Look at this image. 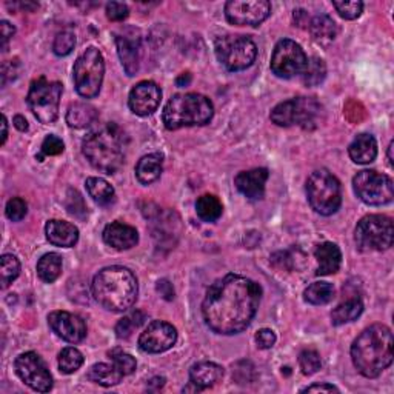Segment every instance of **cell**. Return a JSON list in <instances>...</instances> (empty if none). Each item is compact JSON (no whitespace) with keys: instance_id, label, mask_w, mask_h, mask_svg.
Here are the masks:
<instances>
[{"instance_id":"cell-1","label":"cell","mask_w":394,"mask_h":394,"mask_svg":"<svg viewBox=\"0 0 394 394\" xmlns=\"http://www.w3.org/2000/svg\"><path fill=\"white\" fill-rule=\"evenodd\" d=\"M262 298L259 283L241 274H226L205 294L202 316L211 331L233 336L250 327Z\"/></svg>"},{"instance_id":"cell-2","label":"cell","mask_w":394,"mask_h":394,"mask_svg":"<svg viewBox=\"0 0 394 394\" xmlns=\"http://www.w3.org/2000/svg\"><path fill=\"white\" fill-rule=\"evenodd\" d=\"M393 333L383 323H374L351 345L354 367L368 379L380 376L393 363Z\"/></svg>"},{"instance_id":"cell-3","label":"cell","mask_w":394,"mask_h":394,"mask_svg":"<svg viewBox=\"0 0 394 394\" xmlns=\"http://www.w3.org/2000/svg\"><path fill=\"white\" fill-rule=\"evenodd\" d=\"M93 298L98 305L113 313L130 310L139 293V283L131 270L113 265L98 271L91 283Z\"/></svg>"},{"instance_id":"cell-4","label":"cell","mask_w":394,"mask_h":394,"mask_svg":"<svg viewBox=\"0 0 394 394\" xmlns=\"http://www.w3.org/2000/svg\"><path fill=\"white\" fill-rule=\"evenodd\" d=\"M126 142V136L119 125L103 123L85 137L82 153L96 170L114 174L125 162Z\"/></svg>"},{"instance_id":"cell-5","label":"cell","mask_w":394,"mask_h":394,"mask_svg":"<svg viewBox=\"0 0 394 394\" xmlns=\"http://www.w3.org/2000/svg\"><path fill=\"white\" fill-rule=\"evenodd\" d=\"M214 106L208 97L199 93H182L173 96L165 105L162 121L166 130L174 131L183 126H202L210 123Z\"/></svg>"},{"instance_id":"cell-6","label":"cell","mask_w":394,"mask_h":394,"mask_svg":"<svg viewBox=\"0 0 394 394\" xmlns=\"http://www.w3.org/2000/svg\"><path fill=\"white\" fill-rule=\"evenodd\" d=\"M323 116V106L313 97H294L273 108L270 119L278 126L299 125L303 130L318 128Z\"/></svg>"},{"instance_id":"cell-7","label":"cell","mask_w":394,"mask_h":394,"mask_svg":"<svg viewBox=\"0 0 394 394\" xmlns=\"http://www.w3.org/2000/svg\"><path fill=\"white\" fill-rule=\"evenodd\" d=\"M307 197L311 208L320 216L338 213L342 205L340 182L328 170L314 171L307 181Z\"/></svg>"},{"instance_id":"cell-8","label":"cell","mask_w":394,"mask_h":394,"mask_svg":"<svg viewBox=\"0 0 394 394\" xmlns=\"http://www.w3.org/2000/svg\"><path fill=\"white\" fill-rule=\"evenodd\" d=\"M358 250L363 253L390 250L394 242L393 219L383 214H370L360 219L354 231Z\"/></svg>"},{"instance_id":"cell-9","label":"cell","mask_w":394,"mask_h":394,"mask_svg":"<svg viewBox=\"0 0 394 394\" xmlns=\"http://www.w3.org/2000/svg\"><path fill=\"white\" fill-rule=\"evenodd\" d=\"M105 62L103 56L97 48L90 46L79 56L74 64L73 79L79 96L85 98H93L98 93L103 84Z\"/></svg>"},{"instance_id":"cell-10","label":"cell","mask_w":394,"mask_h":394,"mask_svg":"<svg viewBox=\"0 0 394 394\" xmlns=\"http://www.w3.org/2000/svg\"><path fill=\"white\" fill-rule=\"evenodd\" d=\"M216 56L228 71H243L258 56V46L248 36L226 34L216 41Z\"/></svg>"},{"instance_id":"cell-11","label":"cell","mask_w":394,"mask_h":394,"mask_svg":"<svg viewBox=\"0 0 394 394\" xmlns=\"http://www.w3.org/2000/svg\"><path fill=\"white\" fill-rule=\"evenodd\" d=\"M62 91L61 82H49L45 77H39L31 84L26 101L39 122L49 125L57 121Z\"/></svg>"},{"instance_id":"cell-12","label":"cell","mask_w":394,"mask_h":394,"mask_svg":"<svg viewBox=\"0 0 394 394\" xmlns=\"http://www.w3.org/2000/svg\"><path fill=\"white\" fill-rule=\"evenodd\" d=\"M353 190L363 203L373 206L387 205L394 197L391 177L374 170H362L354 176Z\"/></svg>"},{"instance_id":"cell-13","label":"cell","mask_w":394,"mask_h":394,"mask_svg":"<svg viewBox=\"0 0 394 394\" xmlns=\"http://www.w3.org/2000/svg\"><path fill=\"white\" fill-rule=\"evenodd\" d=\"M308 64V57L302 46L291 39H282L274 46L271 56V71L281 79L302 76Z\"/></svg>"},{"instance_id":"cell-14","label":"cell","mask_w":394,"mask_h":394,"mask_svg":"<svg viewBox=\"0 0 394 394\" xmlns=\"http://www.w3.org/2000/svg\"><path fill=\"white\" fill-rule=\"evenodd\" d=\"M17 376L25 385L39 393H48L53 388V376L44 359L34 351L22 353L14 362Z\"/></svg>"},{"instance_id":"cell-15","label":"cell","mask_w":394,"mask_h":394,"mask_svg":"<svg viewBox=\"0 0 394 394\" xmlns=\"http://www.w3.org/2000/svg\"><path fill=\"white\" fill-rule=\"evenodd\" d=\"M271 14L268 0H230L225 4L226 21L238 26H258Z\"/></svg>"},{"instance_id":"cell-16","label":"cell","mask_w":394,"mask_h":394,"mask_svg":"<svg viewBox=\"0 0 394 394\" xmlns=\"http://www.w3.org/2000/svg\"><path fill=\"white\" fill-rule=\"evenodd\" d=\"M177 342V330L171 323L153 320L139 338V348L148 354H159L173 348Z\"/></svg>"},{"instance_id":"cell-17","label":"cell","mask_w":394,"mask_h":394,"mask_svg":"<svg viewBox=\"0 0 394 394\" xmlns=\"http://www.w3.org/2000/svg\"><path fill=\"white\" fill-rule=\"evenodd\" d=\"M162 101V90L151 81H142L133 86L128 97L130 110L141 117L153 114L159 108Z\"/></svg>"},{"instance_id":"cell-18","label":"cell","mask_w":394,"mask_h":394,"mask_svg":"<svg viewBox=\"0 0 394 394\" xmlns=\"http://www.w3.org/2000/svg\"><path fill=\"white\" fill-rule=\"evenodd\" d=\"M48 323L59 338L70 343H79L86 338V323L77 314L68 311H53L48 316Z\"/></svg>"},{"instance_id":"cell-19","label":"cell","mask_w":394,"mask_h":394,"mask_svg":"<svg viewBox=\"0 0 394 394\" xmlns=\"http://www.w3.org/2000/svg\"><path fill=\"white\" fill-rule=\"evenodd\" d=\"M270 173L267 168H254L250 171H241L234 177V185L245 197L251 201H261L265 194Z\"/></svg>"},{"instance_id":"cell-20","label":"cell","mask_w":394,"mask_h":394,"mask_svg":"<svg viewBox=\"0 0 394 394\" xmlns=\"http://www.w3.org/2000/svg\"><path fill=\"white\" fill-rule=\"evenodd\" d=\"M103 242L110 245L114 250H130L139 242V233L131 225L122 222H111L105 226L103 230Z\"/></svg>"},{"instance_id":"cell-21","label":"cell","mask_w":394,"mask_h":394,"mask_svg":"<svg viewBox=\"0 0 394 394\" xmlns=\"http://www.w3.org/2000/svg\"><path fill=\"white\" fill-rule=\"evenodd\" d=\"M117 54L128 76H136L141 68V42L139 39H130L128 36L116 37Z\"/></svg>"},{"instance_id":"cell-22","label":"cell","mask_w":394,"mask_h":394,"mask_svg":"<svg viewBox=\"0 0 394 394\" xmlns=\"http://www.w3.org/2000/svg\"><path fill=\"white\" fill-rule=\"evenodd\" d=\"M45 234L49 243L62 248H71L79 241V230L70 222L53 219L45 225Z\"/></svg>"},{"instance_id":"cell-23","label":"cell","mask_w":394,"mask_h":394,"mask_svg":"<svg viewBox=\"0 0 394 394\" xmlns=\"http://www.w3.org/2000/svg\"><path fill=\"white\" fill-rule=\"evenodd\" d=\"M314 256L318 259V276H330L339 271L342 263V253L336 243L323 242L318 245Z\"/></svg>"},{"instance_id":"cell-24","label":"cell","mask_w":394,"mask_h":394,"mask_svg":"<svg viewBox=\"0 0 394 394\" xmlns=\"http://www.w3.org/2000/svg\"><path fill=\"white\" fill-rule=\"evenodd\" d=\"M223 378V368L214 362H199L190 370V382L201 391L216 385Z\"/></svg>"},{"instance_id":"cell-25","label":"cell","mask_w":394,"mask_h":394,"mask_svg":"<svg viewBox=\"0 0 394 394\" xmlns=\"http://www.w3.org/2000/svg\"><path fill=\"white\" fill-rule=\"evenodd\" d=\"M351 161L359 165L374 162L378 157V142L371 134H359L348 148Z\"/></svg>"},{"instance_id":"cell-26","label":"cell","mask_w":394,"mask_h":394,"mask_svg":"<svg viewBox=\"0 0 394 394\" xmlns=\"http://www.w3.org/2000/svg\"><path fill=\"white\" fill-rule=\"evenodd\" d=\"M310 33L313 41L320 46H328L338 37V25L327 14H319L310 21Z\"/></svg>"},{"instance_id":"cell-27","label":"cell","mask_w":394,"mask_h":394,"mask_svg":"<svg viewBox=\"0 0 394 394\" xmlns=\"http://www.w3.org/2000/svg\"><path fill=\"white\" fill-rule=\"evenodd\" d=\"M163 171V156L161 153L146 154L136 165V177L142 185H151Z\"/></svg>"},{"instance_id":"cell-28","label":"cell","mask_w":394,"mask_h":394,"mask_svg":"<svg viewBox=\"0 0 394 394\" xmlns=\"http://www.w3.org/2000/svg\"><path fill=\"white\" fill-rule=\"evenodd\" d=\"M64 261L57 253H46L37 262V274L45 283H53L62 274Z\"/></svg>"},{"instance_id":"cell-29","label":"cell","mask_w":394,"mask_h":394,"mask_svg":"<svg viewBox=\"0 0 394 394\" xmlns=\"http://www.w3.org/2000/svg\"><path fill=\"white\" fill-rule=\"evenodd\" d=\"M123 378V374L110 363H96L88 371V379L101 387H114Z\"/></svg>"},{"instance_id":"cell-30","label":"cell","mask_w":394,"mask_h":394,"mask_svg":"<svg viewBox=\"0 0 394 394\" xmlns=\"http://www.w3.org/2000/svg\"><path fill=\"white\" fill-rule=\"evenodd\" d=\"M363 313V303L359 298H351L348 300L342 302L331 313L333 325H345L356 320Z\"/></svg>"},{"instance_id":"cell-31","label":"cell","mask_w":394,"mask_h":394,"mask_svg":"<svg viewBox=\"0 0 394 394\" xmlns=\"http://www.w3.org/2000/svg\"><path fill=\"white\" fill-rule=\"evenodd\" d=\"M97 119L96 108L88 103H73L66 111V123L71 128H86Z\"/></svg>"},{"instance_id":"cell-32","label":"cell","mask_w":394,"mask_h":394,"mask_svg":"<svg viewBox=\"0 0 394 394\" xmlns=\"http://www.w3.org/2000/svg\"><path fill=\"white\" fill-rule=\"evenodd\" d=\"M85 185L88 194H90L96 203L110 205L111 202H114V188L105 179H102V177H88Z\"/></svg>"},{"instance_id":"cell-33","label":"cell","mask_w":394,"mask_h":394,"mask_svg":"<svg viewBox=\"0 0 394 394\" xmlns=\"http://www.w3.org/2000/svg\"><path fill=\"white\" fill-rule=\"evenodd\" d=\"M223 211L222 202L214 194H203L196 201V213L203 222H216Z\"/></svg>"},{"instance_id":"cell-34","label":"cell","mask_w":394,"mask_h":394,"mask_svg":"<svg viewBox=\"0 0 394 394\" xmlns=\"http://www.w3.org/2000/svg\"><path fill=\"white\" fill-rule=\"evenodd\" d=\"M334 287L328 282H314L303 291V298L311 305H325L333 300Z\"/></svg>"},{"instance_id":"cell-35","label":"cell","mask_w":394,"mask_h":394,"mask_svg":"<svg viewBox=\"0 0 394 394\" xmlns=\"http://www.w3.org/2000/svg\"><path fill=\"white\" fill-rule=\"evenodd\" d=\"M325 77H327V65H325L320 57H311L307 68L302 73L303 84L310 88L319 86L325 81Z\"/></svg>"},{"instance_id":"cell-36","label":"cell","mask_w":394,"mask_h":394,"mask_svg":"<svg viewBox=\"0 0 394 394\" xmlns=\"http://www.w3.org/2000/svg\"><path fill=\"white\" fill-rule=\"evenodd\" d=\"M84 365V354L74 347L64 348L59 354V368L65 374H73Z\"/></svg>"},{"instance_id":"cell-37","label":"cell","mask_w":394,"mask_h":394,"mask_svg":"<svg viewBox=\"0 0 394 394\" xmlns=\"http://www.w3.org/2000/svg\"><path fill=\"white\" fill-rule=\"evenodd\" d=\"M0 271H2V288H8L21 274V262L14 254H4L0 259Z\"/></svg>"},{"instance_id":"cell-38","label":"cell","mask_w":394,"mask_h":394,"mask_svg":"<svg viewBox=\"0 0 394 394\" xmlns=\"http://www.w3.org/2000/svg\"><path fill=\"white\" fill-rule=\"evenodd\" d=\"M145 316L141 311H136L133 314H128L123 319L119 320L116 325V334L119 339H128L133 334L134 330H137L143 323Z\"/></svg>"},{"instance_id":"cell-39","label":"cell","mask_w":394,"mask_h":394,"mask_svg":"<svg viewBox=\"0 0 394 394\" xmlns=\"http://www.w3.org/2000/svg\"><path fill=\"white\" fill-rule=\"evenodd\" d=\"M299 367L305 376H313V374H316L322 367L319 353L314 350H303L299 356Z\"/></svg>"},{"instance_id":"cell-40","label":"cell","mask_w":394,"mask_h":394,"mask_svg":"<svg viewBox=\"0 0 394 394\" xmlns=\"http://www.w3.org/2000/svg\"><path fill=\"white\" fill-rule=\"evenodd\" d=\"M110 356L113 359L114 367L119 370L123 376H130L137 368V362L136 359L131 356V354L123 353L121 350H114L113 353H110Z\"/></svg>"},{"instance_id":"cell-41","label":"cell","mask_w":394,"mask_h":394,"mask_svg":"<svg viewBox=\"0 0 394 394\" xmlns=\"http://www.w3.org/2000/svg\"><path fill=\"white\" fill-rule=\"evenodd\" d=\"M76 46V36L71 31H62L59 33L54 39L53 44V51L56 56L64 57L70 54Z\"/></svg>"},{"instance_id":"cell-42","label":"cell","mask_w":394,"mask_h":394,"mask_svg":"<svg viewBox=\"0 0 394 394\" xmlns=\"http://www.w3.org/2000/svg\"><path fill=\"white\" fill-rule=\"evenodd\" d=\"M333 6L336 8L339 16L345 21H354L363 11V4L360 0H353V2H338V0H334Z\"/></svg>"},{"instance_id":"cell-43","label":"cell","mask_w":394,"mask_h":394,"mask_svg":"<svg viewBox=\"0 0 394 394\" xmlns=\"http://www.w3.org/2000/svg\"><path fill=\"white\" fill-rule=\"evenodd\" d=\"M233 378L241 385H245L256 379V368L250 360H239L233 367Z\"/></svg>"},{"instance_id":"cell-44","label":"cell","mask_w":394,"mask_h":394,"mask_svg":"<svg viewBox=\"0 0 394 394\" xmlns=\"http://www.w3.org/2000/svg\"><path fill=\"white\" fill-rule=\"evenodd\" d=\"M6 218L13 222H21L26 213H28V205L22 199V197H13L6 203Z\"/></svg>"},{"instance_id":"cell-45","label":"cell","mask_w":394,"mask_h":394,"mask_svg":"<svg viewBox=\"0 0 394 394\" xmlns=\"http://www.w3.org/2000/svg\"><path fill=\"white\" fill-rule=\"evenodd\" d=\"M42 154L37 157L39 162L44 161L45 156H59L65 151V143L62 142V139H59L57 136L49 134L45 137V141L42 142V148H41Z\"/></svg>"},{"instance_id":"cell-46","label":"cell","mask_w":394,"mask_h":394,"mask_svg":"<svg viewBox=\"0 0 394 394\" xmlns=\"http://www.w3.org/2000/svg\"><path fill=\"white\" fill-rule=\"evenodd\" d=\"M66 208L68 213L76 216V218L84 219L86 214V205L84 202V197L79 194L76 190L68 191V199H66Z\"/></svg>"},{"instance_id":"cell-47","label":"cell","mask_w":394,"mask_h":394,"mask_svg":"<svg viewBox=\"0 0 394 394\" xmlns=\"http://www.w3.org/2000/svg\"><path fill=\"white\" fill-rule=\"evenodd\" d=\"M130 14V8L122 2H110L106 4V17L111 22H122Z\"/></svg>"},{"instance_id":"cell-48","label":"cell","mask_w":394,"mask_h":394,"mask_svg":"<svg viewBox=\"0 0 394 394\" xmlns=\"http://www.w3.org/2000/svg\"><path fill=\"white\" fill-rule=\"evenodd\" d=\"M276 340V333L270 328H262L258 333H256V343H258V347L262 350H270L274 347Z\"/></svg>"},{"instance_id":"cell-49","label":"cell","mask_w":394,"mask_h":394,"mask_svg":"<svg viewBox=\"0 0 394 394\" xmlns=\"http://www.w3.org/2000/svg\"><path fill=\"white\" fill-rule=\"evenodd\" d=\"M0 34H2V48L4 51H6L8 42L11 41V37L16 34V28L8 21H2L0 22Z\"/></svg>"},{"instance_id":"cell-50","label":"cell","mask_w":394,"mask_h":394,"mask_svg":"<svg viewBox=\"0 0 394 394\" xmlns=\"http://www.w3.org/2000/svg\"><path fill=\"white\" fill-rule=\"evenodd\" d=\"M156 290L165 300H173L174 299V288H173V285L170 283V281H166V279L159 281V282H157Z\"/></svg>"},{"instance_id":"cell-51","label":"cell","mask_w":394,"mask_h":394,"mask_svg":"<svg viewBox=\"0 0 394 394\" xmlns=\"http://www.w3.org/2000/svg\"><path fill=\"white\" fill-rule=\"evenodd\" d=\"M302 393H339V388L330 383H314V385L303 388Z\"/></svg>"},{"instance_id":"cell-52","label":"cell","mask_w":394,"mask_h":394,"mask_svg":"<svg viewBox=\"0 0 394 394\" xmlns=\"http://www.w3.org/2000/svg\"><path fill=\"white\" fill-rule=\"evenodd\" d=\"M294 22L298 26H302V28H308L310 26V21L311 19L308 17L307 11H303V9H294Z\"/></svg>"},{"instance_id":"cell-53","label":"cell","mask_w":394,"mask_h":394,"mask_svg":"<svg viewBox=\"0 0 394 394\" xmlns=\"http://www.w3.org/2000/svg\"><path fill=\"white\" fill-rule=\"evenodd\" d=\"M13 123H14V126L17 128L19 131H26V130H28V122H26L25 117L21 116V114H17V116L14 117Z\"/></svg>"},{"instance_id":"cell-54","label":"cell","mask_w":394,"mask_h":394,"mask_svg":"<svg viewBox=\"0 0 394 394\" xmlns=\"http://www.w3.org/2000/svg\"><path fill=\"white\" fill-rule=\"evenodd\" d=\"M191 84V74L190 73H183V74H181L179 77H177L176 79V85L177 86H188Z\"/></svg>"},{"instance_id":"cell-55","label":"cell","mask_w":394,"mask_h":394,"mask_svg":"<svg viewBox=\"0 0 394 394\" xmlns=\"http://www.w3.org/2000/svg\"><path fill=\"white\" fill-rule=\"evenodd\" d=\"M6 137H8V121H6V116L4 114L2 116V145L6 142Z\"/></svg>"},{"instance_id":"cell-56","label":"cell","mask_w":394,"mask_h":394,"mask_svg":"<svg viewBox=\"0 0 394 394\" xmlns=\"http://www.w3.org/2000/svg\"><path fill=\"white\" fill-rule=\"evenodd\" d=\"M393 148H394V142H391L388 146V163L391 168H393Z\"/></svg>"}]
</instances>
